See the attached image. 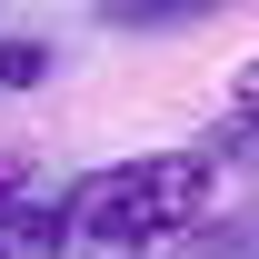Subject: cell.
Returning a JSON list of instances; mask_svg holds the SVG:
<instances>
[{
	"label": "cell",
	"instance_id": "obj_2",
	"mask_svg": "<svg viewBox=\"0 0 259 259\" xmlns=\"http://www.w3.org/2000/svg\"><path fill=\"white\" fill-rule=\"evenodd\" d=\"M50 80V50L40 40H0V90H40Z\"/></svg>",
	"mask_w": 259,
	"mask_h": 259
},
{
	"label": "cell",
	"instance_id": "obj_1",
	"mask_svg": "<svg viewBox=\"0 0 259 259\" xmlns=\"http://www.w3.org/2000/svg\"><path fill=\"white\" fill-rule=\"evenodd\" d=\"M220 169H229V160L209 150V140L100 160V169H80V180L50 199V229H60V249H100V259L180 249V239H190V220H209Z\"/></svg>",
	"mask_w": 259,
	"mask_h": 259
},
{
	"label": "cell",
	"instance_id": "obj_3",
	"mask_svg": "<svg viewBox=\"0 0 259 259\" xmlns=\"http://www.w3.org/2000/svg\"><path fill=\"white\" fill-rule=\"evenodd\" d=\"M220 110H229V130H259V60H239V70H229Z\"/></svg>",
	"mask_w": 259,
	"mask_h": 259
}]
</instances>
